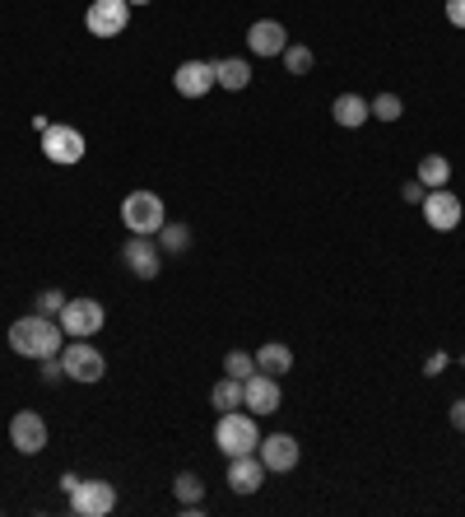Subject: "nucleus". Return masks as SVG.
<instances>
[{"label": "nucleus", "mask_w": 465, "mask_h": 517, "mask_svg": "<svg viewBox=\"0 0 465 517\" xmlns=\"http://www.w3.org/2000/svg\"><path fill=\"white\" fill-rule=\"evenodd\" d=\"M10 350L42 364V359H52V354L66 350V331H61L56 317H42V313L19 317V322L10 327Z\"/></svg>", "instance_id": "obj_1"}, {"label": "nucleus", "mask_w": 465, "mask_h": 517, "mask_svg": "<svg viewBox=\"0 0 465 517\" xmlns=\"http://www.w3.org/2000/svg\"><path fill=\"white\" fill-rule=\"evenodd\" d=\"M261 443V429H256V415L247 406L242 410H224L219 424H214V448L224 457H242V452H256Z\"/></svg>", "instance_id": "obj_2"}, {"label": "nucleus", "mask_w": 465, "mask_h": 517, "mask_svg": "<svg viewBox=\"0 0 465 517\" xmlns=\"http://www.w3.org/2000/svg\"><path fill=\"white\" fill-rule=\"evenodd\" d=\"M121 224L131 233H149V238H159V229L168 224V210H163L159 191H131L126 201H121Z\"/></svg>", "instance_id": "obj_3"}, {"label": "nucleus", "mask_w": 465, "mask_h": 517, "mask_svg": "<svg viewBox=\"0 0 465 517\" xmlns=\"http://www.w3.org/2000/svg\"><path fill=\"white\" fill-rule=\"evenodd\" d=\"M84 131L80 126H66V122H52V126H42V154L52 159V164L70 168V164H80L84 159Z\"/></svg>", "instance_id": "obj_4"}, {"label": "nucleus", "mask_w": 465, "mask_h": 517, "mask_svg": "<svg viewBox=\"0 0 465 517\" xmlns=\"http://www.w3.org/2000/svg\"><path fill=\"white\" fill-rule=\"evenodd\" d=\"M61 331H66V341H84V336H98L107 322L103 303L98 299H66V308H61Z\"/></svg>", "instance_id": "obj_5"}, {"label": "nucleus", "mask_w": 465, "mask_h": 517, "mask_svg": "<svg viewBox=\"0 0 465 517\" xmlns=\"http://www.w3.org/2000/svg\"><path fill=\"white\" fill-rule=\"evenodd\" d=\"M61 364H66V378L70 382H103V373H107V359H103V350H93L89 341H66V350H61Z\"/></svg>", "instance_id": "obj_6"}, {"label": "nucleus", "mask_w": 465, "mask_h": 517, "mask_svg": "<svg viewBox=\"0 0 465 517\" xmlns=\"http://www.w3.org/2000/svg\"><path fill=\"white\" fill-rule=\"evenodd\" d=\"M112 508H117V485H107V480H80L70 490V513L75 517H107Z\"/></svg>", "instance_id": "obj_7"}, {"label": "nucleus", "mask_w": 465, "mask_h": 517, "mask_svg": "<svg viewBox=\"0 0 465 517\" xmlns=\"http://www.w3.org/2000/svg\"><path fill=\"white\" fill-rule=\"evenodd\" d=\"M121 261H126V266H131V275H140V280H159V271H163L159 238H149V233H131V238H126V247H121Z\"/></svg>", "instance_id": "obj_8"}, {"label": "nucleus", "mask_w": 465, "mask_h": 517, "mask_svg": "<svg viewBox=\"0 0 465 517\" xmlns=\"http://www.w3.org/2000/svg\"><path fill=\"white\" fill-rule=\"evenodd\" d=\"M84 24H89L93 38H121L131 24V0H93Z\"/></svg>", "instance_id": "obj_9"}, {"label": "nucleus", "mask_w": 465, "mask_h": 517, "mask_svg": "<svg viewBox=\"0 0 465 517\" xmlns=\"http://www.w3.org/2000/svg\"><path fill=\"white\" fill-rule=\"evenodd\" d=\"M461 196L447 187H428L424 196V219H428V229H438V233H452L456 224H461Z\"/></svg>", "instance_id": "obj_10"}, {"label": "nucleus", "mask_w": 465, "mask_h": 517, "mask_svg": "<svg viewBox=\"0 0 465 517\" xmlns=\"http://www.w3.org/2000/svg\"><path fill=\"white\" fill-rule=\"evenodd\" d=\"M10 443H14V452L38 457V452L47 448V420H42L38 410H19L10 420Z\"/></svg>", "instance_id": "obj_11"}, {"label": "nucleus", "mask_w": 465, "mask_h": 517, "mask_svg": "<svg viewBox=\"0 0 465 517\" xmlns=\"http://www.w3.org/2000/svg\"><path fill=\"white\" fill-rule=\"evenodd\" d=\"M279 401H284V392H279V378H270V373H261V368H256L247 382H242V406L252 410V415H275Z\"/></svg>", "instance_id": "obj_12"}, {"label": "nucleus", "mask_w": 465, "mask_h": 517, "mask_svg": "<svg viewBox=\"0 0 465 517\" xmlns=\"http://www.w3.org/2000/svg\"><path fill=\"white\" fill-rule=\"evenodd\" d=\"M266 462L256 452H242V457H228V490L233 494H256L266 485Z\"/></svg>", "instance_id": "obj_13"}, {"label": "nucleus", "mask_w": 465, "mask_h": 517, "mask_svg": "<svg viewBox=\"0 0 465 517\" xmlns=\"http://www.w3.org/2000/svg\"><path fill=\"white\" fill-rule=\"evenodd\" d=\"M173 84L182 98H205L214 89V61H182V66L173 70Z\"/></svg>", "instance_id": "obj_14"}, {"label": "nucleus", "mask_w": 465, "mask_h": 517, "mask_svg": "<svg viewBox=\"0 0 465 517\" xmlns=\"http://www.w3.org/2000/svg\"><path fill=\"white\" fill-rule=\"evenodd\" d=\"M256 457L266 462V471H293L303 452H298V438L293 434H270L256 443Z\"/></svg>", "instance_id": "obj_15"}, {"label": "nucleus", "mask_w": 465, "mask_h": 517, "mask_svg": "<svg viewBox=\"0 0 465 517\" xmlns=\"http://www.w3.org/2000/svg\"><path fill=\"white\" fill-rule=\"evenodd\" d=\"M247 47H252L256 56H284V47H289V28L279 24V19H256V24L247 28Z\"/></svg>", "instance_id": "obj_16"}, {"label": "nucleus", "mask_w": 465, "mask_h": 517, "mask_svg": "<svg viewBox=\"0 0 465 517\" xmlns=\"http://www.w3.org/2000/svg\"><path fill=\"white\" fill-rule=\"evenodd\" d=\"M331 117H335V126H345V131H359V126L372 117V108H368V98H359V94H340V98L331 103Z\"/></svg>", "instance_id": "obj_17"}, {"label": "nucleus", "mask_w": 465, "mask_h": 517, "mask_svg": "<svg viewBox=\"0 0 465 517\" xmlns=\"http://www.w3.org/2000/svg\"><path fill=\"white\" fill-rule=\"evenodd\" d=\"M256 368L270 373V378H279V373H289L293 368V350L284 341H266L261 350H256Z\"/></svg>", "instance_id": "obj_18"}, {"label": "nucleus", "mask_w": 465, "mask_h": 517, "mask_svg": "<svg viewBox=\"0 0 465 517\" xmlns=\"http://www.w3.org/2000/svg\"><path fill=\"white\" fill-rule=\"evenodd\" d=\"M214 80H219V89H228V94H238V89H247L252 84V66L247 61H214Z\"/></svg>", "instance_id": "obj_19"}, {"label": "nucleus", "mask_w": 465, "mask_h": 517, "mask_svg": "<svg viewBox=\"0 0 465 517\" xmlns=\"http://www.w3.org/2000/svg\"><path fill=\"white\" fill-rule=\"evenodd\" d=\"M210 401H214V410H219V415H224V410H242V378H219L210 387Z\"/></svg>", "instance_id": "obj_20"}, {"label": "nucleus", "mask_w": 465, "mask_h": 517, "mask_svg": "<svg viewBox=\"0 0 465 517\" xmlns=\"http://www.w3.org/2000/svg\"><path fill=\"white\" fill-rule=\"evenodd\" d=\"M173 494H177V504L182 508H200V499H205V480H200L196 471H177Z\"/></svg>", "instance_id": "obj_21"}, {"label": "nucleus", "mask_w": 465, "mask_h": 517, "mask_svg": "<svg viewBox=\"0 0 465 517\" xmlns=\"http://www.w3.org/2000/svg\"><path fill=\"white\" fill-rule=\"evenodd\" d=\"M419 182H424V187H447V182H452V164H447L442 154H424V159H419Z\"/></svg>", "instance_id": "obj_22"}, {"label": "nucleus", "mask_w": 465, "mask_h": 517, "mask_svg": "<svg viewBox=\"0 0 465 517\" xmlns=\"http://www.w3.org/2000/svg\"><path fill=\"white\" fill-rule=\"evenodd\" d=\"M159 247L168 252V257H182L186 247H191V229H186V224H163V229H159Z\"/></svg>", "instance_id": "obj_23"}, {"label": "nucleus", "mask_w": 465, "mask_h": 517, "mask_svg": "<svg viewBox=\"0 0 465 517\" xmlns=\"http://www.w3.org/2000/svg\"><path fill=\"white\" fill-rule=\"evenodd\" d=\"M312 66H317L312 47H303V42H289V47H284V70H289V75H307Z\"/></svg>", "instance_id": "obj_24"}, {"label": "nucleus", "mask_w": 465, "mask_h": 517, "mask_svg": "<svg viewBox=\"0 0 465 517\" xmlns=\"http://www.w3.org/2000/svg\"><path fill=\"white\" fill-rule=\"evenodd\" d=\"M224 373H228V378H242V382H247V378L256 373V354H247V350H228V354H224Z\"/></svg>", "instance_id": "obj_25"}, {"label": "nucleus", "mask_w": 465, "mask_h": 517, "mask_svg": "<svg viewBox=\"0 0 465 517\" xmlns=\"http://www.w3.org/2000/svg\"><path fill=\"white\" fill-rule=\"evenodd\" d=\"M368 108H372V117H377V122H400L405 103H400V94H377Z\"/></svg>", "instance_id": "obj_26"}, {"label": "nucleus", "mask_w": 465, "mask_h": 517, "mask_svg": "<svg viewBox=\"0 0 465 517\" xmlns=\"http://www.w3.org/2000/svg\"><path fill=\"white\" fill-rule=\"evenodd\" d=\"M61 308H66V294H61V289H42L38 299H33V313H42V317H61Z\"/></svg>", "instance_id": "obj_27"}, {"label": "nucleus", "mask_w": 465, "mask_h": 517, "mask_svg": "<svg viewBox=\"0 0 465 517\" xmlns=\"http://www.w3.org/2000/svg\"><path fill=\"white\" fill-rule=\"evenodd\" d=\"M61 378H66V364H61V354L42 359V382H61Z\"/></svg>", "instance_id": "obj_28"}, {"label": "nucleus", "mask_w": 465, "mask_h": 517, "mask_svg": "<svg viewBox=\"0 0 465 517\" xmlns=\"http://www.w3.org/2000/svg\"><path fill=\"white\" fill-rule=\"evenodd\" d=\"M400 196H405V201H410V205H424L428 187H424V182H419V177H414V182H405V187H400Z\"/></svg>", "instance_id": "obj_29"}, {"label": "nucleus", "mask_w": 465, "mask_h": 517, "mask_svg": "<svg viewBox=\"0 0 465 517\" xmlns=\"http://www.w3.org/2000/svg\"><path fill=\"white\" fill-rule=\"evenodd\" d=\"M447 19H452L456 28H465V0H447Z\"/></svg>", "instance_id": "obj_30"}, {"label": "nucleus", "mask_w": 465, "mask_h": 517, "mask_svg": "<svg viewBox=\"0 0 465 517\" xmlns=\"http://www.w3.org/2000/svg\"><path fill=\"white\" fill-rule=\"evenodd\" d=\"M452 424L465 434V396H461V401H452Z\"/></svg>", "instance_id": "obj_31"}, {"label": "nucleus", "mask_w": 465, "mask_h": 517, "mask_svg": "<svg viewBox=\"0 0 465 517\" xmlns=\"http://www.w3.org/2000/svg\"><path fill=\"white\" fill-rule=\"evenodd\" d=\"M442 368H447V354H433V359H428V368H424V373H428V378H438Z\"/></svg>", "instance_id": "obj_32"}, {"label": "nucleus", "mask_w": 465, "mask_h": 517, "mask_svg": "<svg viewBox=\"0 0 465 517\" xmlns=\"http://www.w3.org/2000/svg\"><path fill=\"white\" fill-rule=\"evenodd\" d=\"M131 5H149V0H131Z\"/></svg>", "instance_id": "obj_33"}]
</instances>
